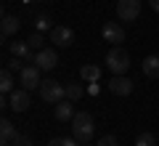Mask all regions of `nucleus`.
Returning <instances> with one entry per match:
<instances>
[{"instance_id":"obj_20","label":"nucleus","mask_w":159,"mask_h":146,"mask_svg":"<svg viewBox=\"0 0 159 146\" xmlns=\"http://www.w3.org/2000/svg\"><path fill=\"white\" fill-rule=\"evenodd\" d=\"M34 27H37V32H43V29H53L56 24H51L48 13H40V16H34Z\"/></svg>"},{"instance_id":"obj_11","label":"nucleus","mask_w":159,"mask_h":146,"mask_svg":"<svg viewBox=\"0 0 159 146\" xmlns=\"http://www.w3.org/2000/svg\"><path fill=\"white\" fill-rule=\"evenodd\" d=\"M53 114H56L58 122H72V117L77 114V112H74V101H69V98L58 101V104H56V112H53Z\"/></svg>"},{"instance_id":"obj_27","label":"nucleus","mask_w":159,"mask_h":146,"mask_svg":"<svg viewBox=\"0 0 159 146\" xmlns=\"http://www.w3.org/2000/svg\"><path fill=\"white\" fill-rule=\"evenodd\" d=\"M148 6H151V8H154V11H157V13H159V0H148Z\"/></svg>"},{"instance_id":"obj_9","label":"nucleus","mask_w":159,"mask_h":146,"mask_svg":"<svg viewBox=\"0 0 159 146\" xmlns=\"http://www.w3.org/2000/svg\"><path fill=\"white\" fill-rule=\"evenodd\" d=\"M8 109H13V112H27L29 109V90L16 88L8 96Z\"/></svg>"},{"instance_id":"obj_2","label":"nucleus","mask_w":159,"mask_h":146,"mask_svg":"<svg viewBox=\"0 0 159 146\" xmlns=\"http://www.w3.org/2000/svg\"><path fill=\"white\" fill-rule=\"evenodd\" d=\"M106 67L114 74H125L130 69V53L122 48V45H111V51L106 53Z\"/></svg>"},{"instance_id":"obj_26","label":"nucleus","mask_w":159,"mask_h":146,"mask_svg":"<svg viewBox=\"0 0 159 146\" xmlns=\"http://www.w3.org/2000/svg\"><path fill=\"white\" fill-rule=\"evenodd\" d=\"M88 93H93V96H96V93H98V82H90V88H88Z\"/></svg>"},{"instance_id":"obj_6","label":"nucleus","mask_w":159,"mask_h":146,"mask_svg":"<svg viewBox=\"0 0 159 146\" xmlns=\"http://www.w3.org/2000/svg\"><path fill=\"white\" fill-rule=\"evenodd\" d=\"M133 80L127 77V74H114L111 80H109V90H111L114 96H130L133 93Z\"/></svg>"},{"instance_id":"obj_15","label":"nucleus","mask_w":159,"mask_h":146,"mask_svg":"<svg viewBox=\"0 0 159 146\" xmlns=\"http://www.w3.org/2000/svg\"><path fill=\"white\" fill-rule=\"evenodd\" d=\"M80 77L85 80V82H98L101 80V67L98 64H85V67L80 69Z\"/></svg>"},{"instance_id":"obj_25","label":"nucleus","mask_w":159,"mask_h":146,"mask_svg":"<svg viewBox=\"0 0 159 146\" xmlns=\"http://www.w3.org/2000/svg\"><path fill=\"white\" fill-rule=\"evenodd\" d=\"M98 146H119V144H117V138H114V135H103V138L98 141Z\"/></svg>"},{"instance_id":"obj_22","label":"nucleus","mask_w":159,"mask_h":146,"mask_svg":"<svg viewBox=\"0 0 159 146\" xmlns=\"http://www.w3.org/2000/svg\"><path fill=\"white\" fill-rule=\"evenodd\" d=\"M48 146H80V141L74 138V135H72V138H61V135H58V138L48 141Z\"/></svg>"},{"instance_id":"obj_28","label":"nucleus","mask_w":159,"mask_h":146,"mask_svg":"<svg viewBox=\"0 0 159 146\" xmlns=\"http://www.w3.org/2000/svg\"><path fill=\"white\" fill-rule=\"evenodd\" d=\"M82 146H88V144H82Z\"/></svg>"},{"instance_id":"obj_3","label":"nucleus","mask_w":159,"mask_h":146,"mask_svg":"<svg viewBox=\"0 0 159 146\" xmlns=\"http://www.w3.org/2000/svg\"><path fill=\"white\" fill-rule=\"evenodd\" d=\"M37 93H40V98H43V101H48V104H58V101H64V98H66V85H58L56 80L45 77L43 82H40Z\"/></svg>"},{"instance_id":"obj_17","label":"nucleus","mask_w":159,"mask_h":146,"mask_svg":"<svg viewBox=\"0 0 159 146\" xmlns=\"http://www.w3.org/2000/svg\"><path fill=\"white\" fill-rule=\"evenodd\" d=\"M8 51H11V56H16V59L24 61V56H27L32 48H29V43H11V45H8Z\"/></svg>"},{"instance_id":"obj_23","label":"nucleus","mask_w":159,"mask_h":146,"mask_svg":"<svg viewBox=\"0 0 159 146\" xmlns=\"http://www.w3.org/2000/svg\"><path fill=\"white\" fill-rule=\"evenodd\" d=\"M24 67H27V64H24V61H21V59H16V56H13V59H11V61H8V69H11V72H21V69H24Z\"/></svg>"},{"instance_id":"obj_16","label":"nucleus","mask_w":159,"mask_h":146,"mask_svg":"<svg viewBox=\"0 0 159 146\" xmlns=\"http://www.w3.org/2000/svg\"><path fill=\"white\" fill-rule=\"evenodd\" d=\"M0 90H3V96H11L13 90H16V82H13V74H11L8 67L0 72Z\"/></svg>"},{"instance_id":"obj_10","label":"nucleus","mask_w":159,"mask_h":146,"mask_svg":"<svg viewBox=\"0 0 159 146\" xmlns=\"http://www.w3.org/2000/svg\"><path fill=\"white\" fill-rule=\"evenodd\" d=\"M37 64L43 72H51V69H56L58 67V53L53 51V48H43V51H37Z\"/></svg>"},{"instance_id":"obj_12","label":"nucleus","mask_w":159,"mask_h":146,"mask_svg":"<svg viewBox=\"0 0 159 146\" xmlns=\"http://www.w3.org/2000/svg\"><path fill=\"white\" fill-rule=\"evenodd\" d=\"M16 135H19V130L13 128L11 120H0V146H11Z\"/></svg>"},{"instance_id":"obj_14","label":"nucleus","mask_w":159,"mask_h":146,"mask_svg":"<svg viewBox=\"0 0 159 146\" xmlns=\"http://www.w3.org/2000/svg\"><path fill=\"white\" fill-rule=\"evenodd\" d=\"M143 74H146V77H151V80H159V56H146L143 59Z\"/></svg>"},{"instance_id":"obj_4","label":"nucleus","mask_w":159,"mask_h":146,"mask_svg":"<svg viewBox=\"0 0 159 146\" xmlns=\"http://www.w3.org/2000/svg\"><path fill=\"white\" fill-rule=\"evenodd\" d=\"M40 72H43V69H40L37 64H27V67L19 72V85H21L24 90H29V93L37 90L40 82H43V80H40Z\"/></svg>"},{"instance_id":"obj_7","label":"nucleus","mask_w":159,"mask_h":146,"mask_svg":"<svg viewBox=\"0 0 159 146\" xmlns=\"http://www.w3.org/2000/svg\"><path fill=\"white\" fill-rule=\"evenodd\" d=\"M51 43L58 45V48H66V45L74 43V32L69 27H64V24H56V27L51 29Z\"/></svg>"},{"instance_id":"obj_21","label":"nucleus","mask_w":159,"mask_h":146,"mask_svg":"<svg viewBox=\"0 0 159 146\" xmlns=\"http://www.w3.org/2000/svg\"><path fill=\"white\" fill-rule=\"evenodd\" d=\"M135 146H157V135L154 133H141L135 138Z\"/></svg>"},{"instance_id":"obj_5","label":"nucleus","mask_w":159,"mask_h":146,"mask_svg":"<svg viewBox=\"0 0 159 146\" xmlns=\"http://www.w3.org/2000/svg\"><path fill=\"white\" fill-rule=\"evenodd\" d=\"M117 16L122 21H135L141 16V0H117Z\"/></svg>"},{"instance_id":"obj_1","label":"nucleus","mask_w":159,"mask_h":146,"mask_svg":"<svg viewBox=\"0 0 159 146\" xmlns=\"http://www.w3.org/2000/svg\"><path fill=\"white\" fill-rule=\"evenodd\" d=\"M93 133H96V122H93V117L88 112H77L72 117V135L80 141V144H88V141L93 138Z\"/></svg>"},{"instance_id":"obj_24","label":"nucleus","mask_w":159,"mask_h":146,"mask_svg":"<svg viewBox=\"0 0 159 146\" xmlns=\"http://www.w3.org/2000/svg\"><path fill=\"white\" fill-rule=\"evenodd\" d=\"M11 146H32V138H29V135H21L19 133L16 138H13V144Z\"/></svg>"},{"instance_id":"obj_8","label":"nucleus","mask_w":159,"mask_h":146,"mask_svg":"<svg viewBox=\"0 0 159 146\" xmlns=\"http://www.w3.org/2000/svg\"><path fill=\"white\" fill-rule=\"evenodd\" d=\"M101 35H103V40L111 43V45H122V43H125V29L119 27L117 21H106L103 29H101Z\"/></svg>"},{"instance_id":"obj_13","label":"nucleus","mask_w":159,"mask_h":146,"mask_svg":"<svg viewBox=\"0 0 159 146\" xmlns=\"http://www.w3.org/2000/svg\"><path fill=\"white\" fill-rule=\"evenodd\" d=\"M21 29V21H19V16H3V21H0V35L3 37H13V35Z\"/></svg>"},{"instance_id":"obj_18","label":"nucleus","mask_w":159,"mask_h":146,"mask_svg":"<svg viewBox=\"0 0 159 146\" xmlns=\"http://www.w3.org/2000/svg\"><path fill=\"white\" fill-rule=\"evenodd\" d=\"M82 93H85V90H82V85L66 82V98H69V101H80V98H82Z\"/></svg>"},{"instance_id":"obj_19","label":"nucleus","mask_w":159,"mask_h":146,"mask_svg":"<svg viewBox=\"0 0 159 146\" xmlns=\"http://www.w3.org/2000/svg\"><path fill=\"white\" fill-rule=\"evenodd\" d=\"M27 43H29V48H32V51H43V48H45V35H43V32H34Z\"/></svg>"}]
</instances>
